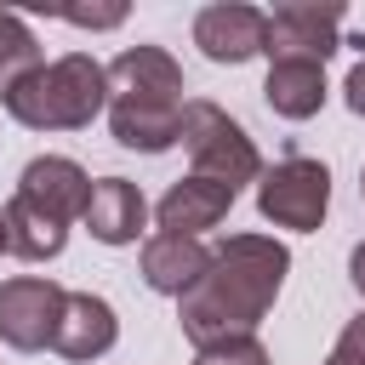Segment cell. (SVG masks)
Instances as JSON below:
<instances>
[{
    "mask_svg": "<svg viewBox=\"0 0 365 365\" xmlns=\"http://www.w3.org/2000/svg\"><path fill=\"white\" fill-rule=\"evenodd\" d=\"M285 268H291V251L274 234H228L211 251V268L200 274V285L177 302L182 336L194 348L222 336H251L257 319H268L285 285Z\"/></svg>",
    "mask_w": 365,
    "mask_h": 365,
    "instance_id": "obj_1",
    "label": "cell"
},
{
    "mask_svg": "<svg viewBox=\"0 0 365 365\" xmlns=\"http://www.w3.org/2000/svg\"><path fill=\"white\" fill-rule=\"evenodd\" d=\"M182 68L165 46H125L108 63V131L120 148L165 154L182 137Z\"/></svg>",
    "mask_w": 365,
    "mask_h": 365,
    "instance_id": "obj_2",
    "label": "cell"
},
{
    "mask_svg": "<svg viewBox=\"0 0 365 365\" xmlns=\"http://www.w3.org/2000/svg\"><path fill=\"white\" fill-rule=\"evenodd\" d=\"M0 103L29 131H80L108 108V68L86 51H68V57L23 74Z\"/></svg>",
    "mask_w": 365,
    "mask_h": 365,
    "instance_id": "obj_3",
    "label": "cell"
},
{
    "mask_svg": "<svg viewBox=\"0 0 365 365\" xmlns=\"http://www.w3.org/2000/svg\"><path fill=\"white\" fill-rule=\"evenodd\" d=\"M177 143H182L188 160H194V177H211V182H228V188H245V182L262 177V154H257V143L245 137V125H240L228 108L205 103V97H188V108H182V137H177Z\"/></svg>",
    "mask_w": 365,
    "mask_h": 365,
    "instance_id": "obj_4",
    "label": "cell"
},
{
    "mask_svg": "<svg viewBox=\"0 0 365 365\" xmlns=\"http://www.w3.org/2000/svg\"><path fill=\"white\" fill-rule=\"evenodd\" d=\"M257 211L274 222V228H297V234H314L331 211V171L319 160H279L257 177Z\"/></svg>",
    "mask_w": 365,
    "mask_h": 365,
    "instance_id": "obj_5",
    "label": "cell"
},
{
    "mask_svg": "<svg viewBox=\"0 0 365 365\" xmlns=\"http://www.w3.org/2000/svg\"><path fill=\"white\" fill-rule=\"evenodd\" d=\"M63 302H68V291H63L57 279H40V274L6 279V285H0V342L17 348V354L51 348L57 319H63Z\"/></svg>",
    "mask_w": 365,
    "mask_h": 365,
    "instance_id": "obj_6",
    "label": "cell"
},
{
    "mask_svg": "<svg viewBox=\"0 0 365 365\" xmlns=\"http://www.w3.org/2000/svg\"><path fill=\"white\" fill-rule=\"evenodd\" d=\"M194 46L211 57V63H251V57H268V11L257 6H240V0H217V6H200L194 17Z\"/></svg>",
    "mask_w": 365,
    "mask_h": 365,
    "instance_id": "obj_7",
    "label": "cell"
},
{
    "mask_svg": "<svg viewBox=\"0 0 365 365\" xmlns=\"http://www.w3.org/2000/svg\"><path fill=\"white\" fill-rule=\"evenodd\" d=\"M342 46V6H314V0H285L268 17V63L274 57H308L325 63Z\"/></svg>",
    "mask_w": 365,
    "mask_h": 365,
    "instance_id": "obj_8",
    "label": "cell"
},
{
    "mask_svg": "<svg viewBox=\"0 0 365 365\" xmlns=\"http://www.w3.org/2000/svg\"><path fill=\"white\" fill-rule=\"evenodd\" d=\"M17 200H29L34 211H46V217H57V222H74V217H86V205H91V177H86L74 160H63V154H40V160L23 165Z\"/></svg>",
    "mask_w": 365,
    "mask_h": 365,
    "instance_id": "obj_9",
    "label": "cell"
},
{
    "mask_svg": "<svg viewBox=\"0 0 365 365\" xmlns=\"http://www.w3.org/2000/svg\"><path fill=\"white\" fill-rule=\"evenodd\" d=\"M234 200H240V188L188 171L182 182L165 188V200L154 205V217H160V234H188V240H200L205 228H217V222L234 211Z\"/></svg>",
    "mask_w": 365,
    "mask_h": 365,
    "instance_id": "obj_10",
    "label": "cell"
},
{
    "mask_svg": "<svg viewBox=\"0 0 365 365\" xmlns=\"http://www.w3.org/2000/svg\"><path fill=\"white\" fill-rule=\"evenodd\" d=\"M80 222L103 245H131L143 234V222H148V200H143V188L131 177H97L91 182V205H86Z\"/></svg>",
    "mask_w": 365,
    "mask_h": 365,
    "instance_id": "obj_11",
    "label": "cell"
},
{
    "mask_svg": "<svg viewBox=\"0 0 365 365\" xmlns=\"http://www.w3.org/2000/svg\"><path fill=\"white\" fill-rule=\"evenodd\" d=\"M114 336H120V319H114V308H108L97 291H68L51 348H57L63 359H103V354L114 348Z\"/></svg>",
    "mask_w": 365,
    "mask_h": 365,
    "instance_id": "obj_12",
    "label": "cell"
},
{
    "mask_svg": "<svg viewBox=\"0 0 365 365\" xmlns=\"http://www.w3.org/2000/svg\"><path fill=\"white\" fill-rule=\"evenodd\" d=\"M211 268V251L200 245V240H188V234H154L148 245H143V279H148V291H160V297H188L194 285H200V274Z\"/></svg>",
    "mask_w": 365,
    "mask_h": 365,
    "instance_id": "obj_13",
    "label": "cell"
},
{
    "mask_svg": "<svg viewBox=\"0 0 365 365\" xmlns=\"http://www.w3.org/2000/svg\"><path fill=\"white\" fill-rule=\"evenodd\" d=\"M262 97L279 120H314L325 108V63H308V57H274L268 63V80H262Z\"/></svg>",
    "mask_w": 365,
    "mask_h": 365,
    "instance_id": "obj_14",
    "label": "cell"
},
{
    "mask_svg": "<svg viewBox=\"0 0 365 365\" xmlns=\"http://www.w3.org/2000/svg\"><path fill=\"white\" fill-rule=\"evenodd\" d=\"M6 251L11 257H23V262H51V257H63V245H68V222H57V217H46V211H34L29 200H6Z\"/></svg>",
    "mask_w": 365,
    "mask_h": 365,
    "instance_id": "obj_15",
    "label": "cell"
},
{
    "mask_svg": "<svg viewBox=\"0 0 365 365\" xmlns=\"http://www.w3.org/2000/svg\"><path fill=\"white\" fill-rule=\"evenodd\" d=\"M34 68H40V40H34V29H29L17 11L0 6V97H6L23 74H34Z\"/></svg>",
    "mask_w": 365,
    "mask_h": 365,
    "instance_id": "obj_16",
    "label": "cell"
},
{
    "mask_svg": "<svg viewBox=\"0 0 365 365\" xmlns=\"http://www.w3.org/2000/svg\"><path fill=\"white\" fill-rule=\"evenodd\" d=\"M194 365H268V348L257 342V331L251 336H222V342H205L194 354Z\"/></svg>",
    "mask_w": 365,
    "mask_h": 365,
    "instance_id": "obj_17",
    "label": "cell"
},
{
    "mask_svg": "<svg viewBox=\"0 0 365 365\" xmlns=\"http://www.w3.org/2000/svg\"><path fill=\"white\" fill-rule=\"evenodd\" d=\"M57 17L74 23V29H120V23H125V6H120V0H114V6H63Z\"/></svg>",
    "mask_w": 365,
    "mask_h": 365,
    "instance_id": "obj_18",
    "label": "cell"
},
{
    "mask_svg": "<svg viewBox=\"0 0 365 365\" xmlns=\"http://www.w3.org/2000/svg\"><path fill=\"white\" fill-rule=\"evenodd\" d=\"M342 97H348V108H354V114L365 120V57H359V63L348 68V80H342Z\"/></svg>",
    "mask_w": 365,
    "mask_h": 365,
    "instance_id": "obj_19",
    "label": "cell"
},
{
    "mask_svg": "<svg viewBox=\"0 0 365 365\" xmlns=\"http://www.w3.org/2000/svg\"><path fill=\"white\" fill-rule=\"evenodd\" d=\"M325 365H365V348H354L348 336H336V348L325 354Z\"/></svg>",
    "mask_w": 365,
    "mask_h": 365,
    "instance_id": "obj_20",
    "label": "cell"
},
{
    "mask_svg": "<svg viewBox=\"0 0 365 365\" xmlns=\"http://www.w3.org/2000/svg\"><path fill=\"white\" fill-rule=\"evenodd\" d=\"M348 279H354V291L365 297V240L354 245V257H348Z\"/></svg>",
    "mask_w": 365,
    "mask_h": 365,
    "instance_id": "obj_21",
    "label": "cell"
},
{
    "mask_svg": "<svg viewBox=\"0 0 365 365\" xmlns=\"http://www.w3.org/2000/svg\"><path fill=\"white\" fill-rule=\"evenodd\" d=\"M0 251H6V217H0Z\"/></svg>",
    "mask_w": 365,
    "mask_h": 365,
    "instance_id": "obj_22",
    "label": "cell"
},
{
    "mask_svg": "<svg viewBox=\"0 0 365 365\" xmlns=\"http://www.w3.org/2000/svg\"><path fill=\"white\" fill-rule=\"evenodd\" d=\"M359 194H365V171H359Z\"/></svg>",
    "mask_w": 365,
    "mask_h": 365,
    "instance_id": "obj_23",
    "label": "cell"
}]
</instances>
